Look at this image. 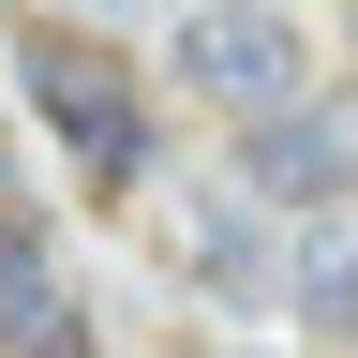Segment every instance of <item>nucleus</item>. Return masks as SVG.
<instances>
[{"instance_id": "nucleus-1", "label": "nucleus", "mask_w": 358, "mask_h": 358, "mask_svg": "<svg viewBox=\"0 0 358 358\" xmlns=\"http://www.w3.org/2000/svg\"><path fill=\"white\" fill-rule=\"evenodd\" d=\"M15 105L60 134L75 179H105V194L150 179V90H134V60H120L90 15H30V30H15Z\"/></svg>"}, {"instance_id": "nucleus-2", "label": "nucleus", "mask_w": 358, "mask_h": 358, "mask_svg": "<svg viewBox=\"0 0 358 358\" xmlns=\"http://www.w3.org/2000/svg\"><path fill=\"white\" fill-rule=\"evenodd\" d=\"M179 90L224 120H268V105H299V75H313V30L284 15V0H179Z\"/></svg>"}, {"instance_id": "nucleus-3", "label": "nucleus", "mask_w": 358, "mask_h": 358, "mask_svg": "<svg viewBox=\"0 0 358 358\" xmlns=\"http://www.w3.org/2000/svg\"><path fill=\"white\" fill-rule=\"evenodd\" d=\"M239 194L284 209V224H329V209L358 194V120L313 105V90H299V105H268V120L239 134Z\"/></svg>"}, {"instance_id": "nucleus-4", "label": "nucleus", "mask_w": 358, "mask_h": 358, "mask_svg": "<svg viewBox=\"0 0 358 358\" xmlns=\"http://www.w3.org/2000/svg\"><path fill=\"white\" fill-rule=\"evenodd\" d=\"M0 358H90V313H75V284L30 254V224L0 209Z\"/></svg>"}, {"instance_id": "nucleus-5", "label": "nucleus", "mask_w": 358, "mask_h": 358, "mask_svg": "<svg viewBox=\"0 0 358 358\" xmlns=\"http://www.w3.org/2000/svg\"><path fill=\"white\" fill-rule=\"evenodd\" d=\"M268 299H299V329L358 343V224H299V239H284V284H268Z\"/></svg>"}, {"instance_id": "nucleus-6", "label": "nucleus", "mask_w": 358, "mask_h": 358, "mask_svg": "<svg viewBox=\"0 0 358 358\" xmlns=\"http://www.w3.org/2000/svg\"><path fill=\"white\" fill-rule=\"evenodd\" d=\"M179 254H194L209 284H239V299H254V284H284V254H268V224H254L239 194H194V209H179Z\"/></svg>"}, {"instance_id": "nucleus-7", "label": "nucleus", "mask_w": 358, "mask_h": 358, "mask_svg": "<svg viewBox=\"0 0 358 358\" xmlns=\"http://www.w3.org/2000/svg\"><path fill=\"white\" fill-rule=\"evenodd\" d=\"M0 194H15V150H0Z\"/></svg>"}]
</instances>
